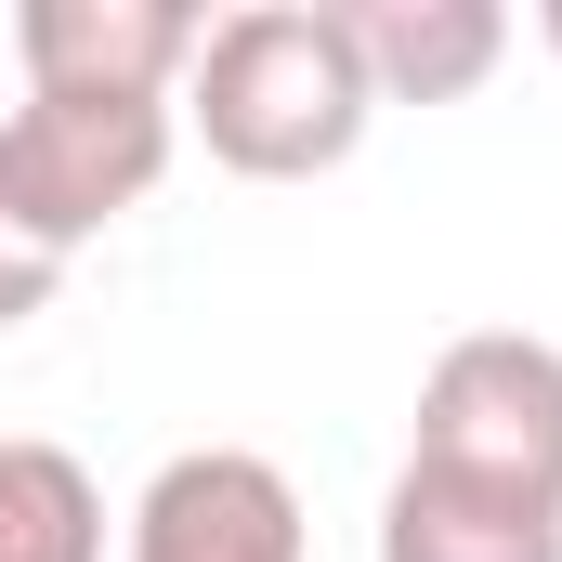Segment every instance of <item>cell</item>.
<instances>
[{"label":"cell","instance_id":"6da1fadb","mask_svg":"<svg viewBox=\"0 0 562 562\" xmlns=\"http://www.w3.org/2000/svg\"><path fill=\"white\" fill-rule=\"evenodd\" d=\"M183 119L236 183H314L367 144L380 92L353 66L340 0H249V13H210V40L183 66Z\"/></svg>","mask_w":562,"mask_h":562},{"label":"cell","instance_id":"30bf717a","mask_svg":"<svg viewBox=\"0 0 562 562\" xmlns=\"http://www.w3.org/2000/svg\"><path fill=\"white\" fill-rule=\"evenodd\" d=\"M537 40H550V53H562V0H537Z\"/></svg>","mask_w":562,"mask_h":562},{"label":"cell","instance_id":"5b68a950","mask_svg":"<svg viewBox=\"0 0 562 562\" xmlns=\"http://www.w3.org/2000/svg\"><path fill=\"white\" fill-rule=\"evenodd\" d=\"M196 40H210L196 0H13L26 92H144V105H170Z\"/></svg>","mask_w":562,"mask_h":562},{"label":"cell","instance_id":"8992f818","mask_svg":"<svg viewBox=\"0 0 562 562\" xmlns=\"http://www.w3.org/2000/svg\"><path fill=\"white\" fill-rule=\"evenodd\" d=\"M340 26H353V66H367L380 105H458L510 53L497 0H340Z\"/></svg>","mask_w":562,"mask_h":562},{"label":"cell","instance_id":"3957f363","mask_svg":"<svg viewBox=\"0 0 562 562\" xmlns=\"http://www.w3.org/2000/svg\"><path fill=\"white\" fill-rule=\"evenodd\" d=\"M170 132L183 105H144V92H26L0 119V183L53 249H92L170 183Z\"/></svg>","mask_w":562,"mask_h":562},{"label":"cell","instance_id":"ba28073f","mask_svg":"<svg viewBox=\"0 0 562 562\" xmlns=\"http://www.w3.org/2000/svg\"><path fill=\"white\" fill-rule=\"evenodd\" d=\"M0 562H105V484L53 431H0Z\"/></svg>","mask_w":562,"mask_h":562},{"label":"cell","instance_id":"52a82bcc","mask_svg":"<svg viewBox=\"0 0 562 562\" xmlns=\"http://www.w3.org/2000/svg\"><path fill=\"white\" fill-rule=\"evenodd\" d=\"M380 562H562V510L406 458L393 497H380Z\"/></svg>","mask_w":562,"mask_h":562},{"label":"cell","instance_id":"9c48e42d","mask_svg":"<svg viewBox=\"0 0 562 562\" xmlns=\"http://www.w3.org/2000/svg\"><path fill=\"white\" fill-rule=\"evenodd\" d=\"M66 262H79V249H53V236L13 210V183H0V327H26V314L66 288Z\"/></svg>","mask_w":562,"mask_h":562},{"label":"cell","instance_id":"7a4b0ae2","mask_svg":"<svg viewBox=\"0 0 562 562\" xmlns=\"http://www.w3.org/2000/svg\"><path fill=\"white\" fill-rule=\"evenodd\" d=\"M406 458L562 510V340H537V327H471V340H445L431 380H419Z\"/></svg>","mask_w":562,"mask_h":562},{"label":"cell","instance_id":"277c9868","mask_svg":"<svg viewBox=\"0 0 562 562\" xmlns=\"http://www.w3.org/2000/svg\"><path fill=\"white\" fill-rule=\"evenodd\" d=\"M301 484L262 445H183L132 497V562H301Z\"/></svg>","mask_w":562,"mask_h":562}]
</instances>
